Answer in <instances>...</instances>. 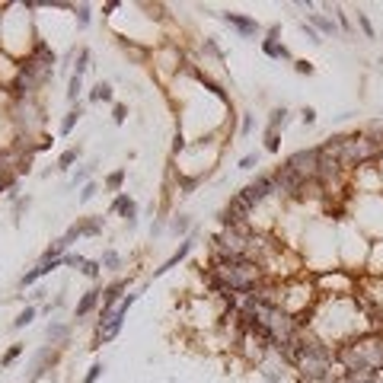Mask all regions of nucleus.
<instances>
[{"mask_svg":"<svg viewBox=\"0 0 383 383\" xmlns=\"http://www.w3.org/2000/svg\"><path fill=\"white\" fill-rule=\"evenodd\" d=\"M77 227H80V237H96V233L102 230V217H93V221L77 224Z\"/></svg>","mask_w":383,"mask_h":383,"instance_id":"obj_9","label":"nucleus"},{"mask_svg":"<svg viewBox=\"0 0 383 383\" xmlns=\"http://www.w3.org/2000/svg\"><path fill=\"white\" fill-rule=\"evenodd\" d=\"M74 160H77V150H64V153H61V160H58V166H61V169H67Z\"/></svg>","mask_w":383,"mask_h":383,"instance_id":"obj_20","label":"nucleus"},{"mask_svg":"<svg viewBox=\"0 0 383 383\" xmlns=\"http://www.w3.org/2000/svg\"><path fill=\"white\" fill-rule=\"evenodd\" d=\"M112 211H121V217H125L128 227H134V224H137V205H134V198L125 195V192H118V195H115V202H112Z\"/></svg>","mask_w":383,"mask_h":383,"instance_id":"obj_1","label":"nucleus"},{"mask_svg":"<svg viewBox=\"0 0 383 383\" xmlns=\"http://www.w3.org/2000/svg\"><path fill=\"white\" fill-rule=\"evenodd\" d=\"M169 230H172V233H176V237H179V233H188V217H185V214H179V217H172V224H169Z\"/></svg>","mask_w":383,"mask_h":383,"instance_id":"obj_14","label":"nucleus"},{"mask_svg":"<svg viewBox=\"0 0 383 383\" xmlns=\"http://www.w3.org/2000/svg\"><path fill=\"white\" fill-rule=\"evenodd\" d=\"M300 121H303V125H316V112H313V109L307 106V109L300 112Z\"/></svg>","mask_w":383,"mask_h":383,"instance_id":"obj_26","label":"nucleus"},{"mask_svg":"<svg viewBox=\"0 0 383 383\" xmlns=\"http://www.w3.org/2000/svg\"><path fill=\"white\" fill-rule=\"evenodd\" d=\"M112 118H115V125H121V121L128 118V109H125V106H115V112H112Z\"/></svg>","mask_w":383,"mask_h":383,"instance_id":"obj_30","label":"nucleus"},{"mask_svg":"<svg viewBox=\"0 0 383 383\" xmlns=\"http://www.w3.org/2000/svg\"><path fill=\"white\" fill-rule=\"evenodd\" d=\"M118 262H121V259H118V252H115V249L102 252V259H99V265H102V268H118Z\"/></svg>","mask_w":383,"mask_h":383,"instance_id":"obj_15","label":"nucleus"},{"mask_svg":"<svg viewBox=\"0 0 383 383\" xmlns=\"http://www.w3.org/2000/svg\"><path fill=\"white\" fill-rule=\"evenodd\" d=\"M86 71H90V48H80V64H77L74 77H83Z\"/></svg>","mask_w":383,"mask_h":383,"instance_id":"obj_17","label":"nucleus"},{"mask_svg":"<svg viewBox=\"0 0 383 383\" xmlns=\"http://www.w3.org/2000/svg\"><path fill=\"white\" fill-rule=\"evenodd\" d=\"M262 51H265L268 58H278V61L284 58V61H291V51H287L278 39H265V42H262Z\"/></svg>","mask_w":383,"mask_h":383,"instance_id":"obj_4","label":"nucleus"},{"mask_svg":"<svg viewBox=\"0 0 383 383\" xmlns=\"http://www.w3.org/2000/svg\"><path fill=\"white\" fill-rule=\"evenodd\" d=\"M300 29H303V32H307V39L313 42V45H319V42H323V39H319V32H316V29H313V26H307V23H300Z\"/></svg>","mask_w":383,"mask_h":383,"instance_id":"obj_21","label":"nucleus"},{"mask_svg":"<svg viewBox=\"0 0 383 383\" xmlns=\"http://www.w3.org/2000/svg\"><path fill=\"white\" fill-rule=\"evenodd\" d=\"M96 300H99V291H86V294H83V300L77 303V319H83L86 313H90V310L96 307Z\"/></svg>","mask_w":383,"mask_h":383,"instance_id":"obj_6","label":"nucleus"},{"mask_svg":"<svg viewBox=\"0 0 383 383\" xmlns=\"http://www.w3.org/2000/svg\"><path fill=\"white\" fill-rule=\"evenodd\" d=\"M77 23L90 26V7H77Z\"/></svg>","mask_w":383,"mask_h":383,"instance_id":"obj_23","label":"nucleus"},{"mask_svg":"<svg viewBox=\"0 0 383 383\" xmlns=\"http://www.w3.org/2000/svg\"><path fill=\"white\" fill-rule=\"evenodd\" d=\"M96 195V182H86L83 192H80V202H90V198Z\"/></svg>","mask_w":383,"mask_h":383,"instance_id":"obj_27","label":"nucleus"},{"mask_svg":"<svg viewBox=\"0 0 383 383\" xmlns=\"http://www.w3.org/2000/svg\"><path fill=\"white\" fill-rule=\"evenodd\" d=\"M284 121H287V109H275L272 118H268V131H278V128H284Z\"/></svg>","mask_w":383,"mask_h":383,"instance_id":"obj_10","label":"nucleus"},{"mask_svg":"<svg viewBox=\"0 0 383 383\" xmlns=\"http://www.w3.org/2000/svg\"><path fill=\"white\" fill-rule=\"evenodd\" d=\"M102 377V364H93V367H90V373H86V380L83 383H96V380H99Z\"/></svg>","mask_w":383,"mask_h":383,"instance_id":"obj_22","label":"nucleus"},{"mask_svg":"<svg viewBox=\"0 0 383 383\" xmlns=\"http://www.w3.org/2000/svg\"><path fill=\"white\" fill-rule=\"evenodd\" d=\"M86 179H90V166L77 169V176H74V185H77V182H83V185H86Z\"/></svg>","mask_w":383,"mask_h":383,"instance_id":"obj_31","label":"nucleus"},{"mask_svg":"<svg viewBox=\"0 0 383 383\" xmlns=\"http://www.w3.org/2000/svg\"><path fill=\"white\" fill-rule=\"evenodd\" d=\"M90 99H93V102H112V86H109V83H102V80H99V83H96V86H93V93H90Z\"/></svg>","mask_w":383,"mask_h":383,"instance_id":"obj_7","label":"nucleus"},{"mask_svg":"<svg viewBox=\"0 0 383 383\" xmlns=\"http://www.w3.org/2000/svg\"><path fill=\"white\" fill-rule=\"evenodd\" d=\"M32 319H36V307H26V310L20 313V316L13 319V329H23V326H29Z\"/></svg>","mask_w":383,"mask_h":383,"instance_id":"obj_12","label":"nucleus"},{"mask_svg":"<svg viewBox=\"0 0 383 383\" xmlns=\"http://www.w3.org/2000/svg\"><path fill=\"white\" fill-rule=\"evenodd\" d=\"M294 71H297V74H313V64H310V61H294Z\"/></svg>","mask_w":383,"mask_h":383,"instance_id":"obj_25","label":"nucleus"},{"mask_svg":"<svg viewBox=\"0 0 383 383\" xmlns=\"http://www.w3.org/2000/svg\"><path fill=\"white\" fill-rule=\"evenodd\" d=\"M20 351H23V345H13V348H10V351H7V354H4V364H13L16 358H20Z\"/></svg>","mask_w":383,"mask_h":383,"instance_id":"obj_28","label":"nucleus"},{"mask_svg":"<svg viewBox=\"0 0 383 383\" xmlns=\"http://www.w3.org/2000/svg\"><path fill=\"white\" fill-rule=\"evenodd\" d=\"M240 131H243V134H249V131H252V115L243 118V128H240Z\"/></svg>","mask_w":383,"mask_h":383,"instance_id":"obj_32","label":"nucleus"},{"mask_svg":"<svg viewBox=\"0 0 383 383\" xmlns=\"http://www.w3.org/2000/svg\"><path fill=\"white\" fill-rule=\"evenodd\" d=\"M256 153H246V156H243V160H240V169H252V166H256Z\"/></svg>","mask_w":383,"mask_h":383,"instance_id":"obj_29","label":"nucleus"},{"mask_svg":"<svg viewBox=\"0 0 383 383\" xmlns=\"http://www.w3.org/2000/svg\"><path fill=\"white\" fill-rule=\"evenodd\" d=\"M80 90H83V77H71V86H67V99H71V102H77Z\"/></svg>","mask_w":383,"mask_h":383,"instance_id":"obj_16","label":"nucleus"},{"mask_svg":"<svg viewBox=\"0 0 383 383\" xmlns=\"http://www.w3.org/2000/svg\"><path fill=\"white\" fill-rule=\"evenodd\" d=\"M188 252H192V240H185V243H182V246H179L176 252H172V256H169V259H166V262H163L160 268H153V278H160V275H166L169 268H176V265L182 262V259L188 256Z\"/></svg>","mask_w":383,"mask_h":383,"instance_id":"obj_3","label":"nucleus"},{"mask_svg":"<svg viewBox=\"0 0 383 383\" xmlns=\"http://www.w3.org/2000/svg\"><path fill=\"white\" fill-rule=\"evenodd\" d=\"M221 20L230 23L237 32H243V36H256V32H259V23L249 20V16H240V13H221Z\"/></svg>","mask_w":383,"mask_h":383,"instance_id":"obj_2","label":"nucleus"},{"mask_svg":"<svg viewBox=\"0 0 383 383\" xmlns=\"http://www.w3.org/2000/svg\"><path fill=\"white\" fill-rule=\"evenodd\" d=\"M358 26H361V32H364L367 39H373V26H370V20H367L364 13H358Z\"/></svg>","mask_w":383,"mask_h":383,"instance_id":"obj_19","label":"nucleus"},{"mask_svg":"<svg viewBox=\"0 0 383 383\" xmlns=\"http://www.w3.org/2000/svg\"><path fill=\"white\" fill-rule=\"evenodd\" d=\"M48 338H51V342H64V338H67V326H48Z\"/></svg>","mask_w":383,"mask_h":383,"instance_id":"obj_18","label":"nucleus"},{"mask_svg":"<svg viewBox=\"0 0 383 383\" xmlns=\"http://www.w3.org/2000/svg\"><path fill=\"white\" fill-rule=\"evenodd\" d=\"M310 23H313V26H316V29H319V32H326V36H332V32H335V23H332V20H329V16H319V13H310Z\"/></svg>","mask_w":383,"mask_h":383,"instance_id":"obj_8","label":"nucleus"},{"mask_svg":"<svg viewBox=\"0 0 383 383\" xmlns=\"http://www.w3.org/2000/svg\"><path fill=\"white\" fill-rule=\"evenodd\" d=\"M265 147H268V150H278V131H265Z\"/></svg>","mask_w":383,"mask_h":383,"instance_id":"obj_24","label":"nucleus"},{"mask_svg":"<svg viewBox=\"0 0 383 383\" xmlns=\"http://www.w3.org/2000/svg\"><path fill=\"white\" fill-rule=\"evenodd\" d=\"M121 182H125V169H115V172H109V176H106V188L121 192Z\"/></svg>","mask_w":383,"mask_h":383,"instance_id":"obj_11","label":"nucleus"},{"mask_svg":"<svg viewBox=\"0 0 383 383\" xmlns=\"http://www.w3.org/2000/svg\"><path fill=\"white\" fill-rule=\"evenodd\" d=\"M80 115H83V102H77V106H74L71 112H67V118L61 121V134H71V131H74V125L80 121Z\"/></svg>","mask_w":383,"mask_h":383,"instance_id":"obj_5","label":"nucleus"},{"mask_svg":"<svg viewBox=\"0 0 383 383\" xmlns=\"http://www.w3.org/2000/svg\"><path fill=\"white\" fill-rule=\"evenodd\" d=\"M99 259H83V265H80V272L86 275V278H99Z\"/></svg>","mask_w":383,"mask_h":383,"instance_id":"obj_13","label":"nucleus"}]
</instances>
